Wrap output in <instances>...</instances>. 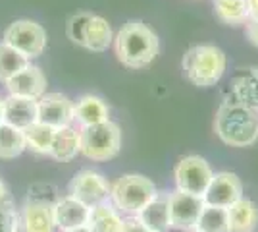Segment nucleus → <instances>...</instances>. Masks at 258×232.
Returning a JSON list of instances; mask_svg holds the SVG:
<instances>
[{"instance_id": "nucleus-1", "label": "nucleus", "mask_w": 258, "mask_h": 232, "mask_svg": "<svg viewBox=\"0 0 258 232\" xmlns=\"http://www.w3.org/2000/svg\"><path fill=\"white\" fill-rule=\"evenodd\" d=\"M112 47H114L116 58L131 70L151 66L160 53L158 35L147 23L137 22V20H131L119 27V31L114 35Z\"/></svg>"}, {"instance_id": "nucleus-2", "label": "nucleus", "mask_w": 258, "mask_h": 232, "mask_svg": "<svg viewBox=\"0 0 258 232\" xmlns=\"http://www.w3.org/2000/svg\"><path fill=\"white\" fill-rule=\"evenodd\" d=\"M214 132L229 147H250L258 142V111L226 99L216 111Z\"/></svg>"}, {"instance_id": "nucleus-3", "label": "nucleus", "mask_w": 258, "mask_h": 232, "mask_svg": "<svg viewBox=\"0 0 258 232\" xmlns=\"http://www.w3.org/2000/svg\"><path fill=\"white\" fill-rule=\"evenodd\" d=\"M183 74L197 87L216 85L227 68L226 53L216 44H195L183 55Z\"/></svg>"}, {"instance_id": "nucleus-4", "label": "nucleus", "mask_w": 258, "mask_h": 232, "mask_svg": "<svg viewBox=\"0 0 258 232\" xmlns=\"http://www.w3.org/2000/svg\"><path fill=\"white\" fill-rule=\"evenodd\" d=\"M79 130V153L91 161H110L121 149V130L116 122L106 120Z\"/></svg>"}, {"instance_id": "nucleus-5", "label": "nucleus", "mask_w": 258, "mask_h": 232, "mask_svg": "<svg viewBox=\"0 0 258 232\" xmlns=\"http://www.w3.org/2000/svg\"><path fill=\"white\" fill-rule=\"evenodd\" d=\"M156 186L151 178L143 174H123L119 176L110 190V203L121 213V215H137L154 196Z\"/></svg>"}, {"instance_id": "nucleus-6", "label": "nucleus", "mask_w": 258, "mask_h": 232, "mask_svg": "<svg viewBox=\"0 0 258 232\" xmlns=\"http://www.w3.org/2000/svg\"><path fill=\"white\" fill-rule=\"evenodd\" d=\"M214 176L210 165L206 163V159L199 155H187L177 161V165L173 168V182L175 188L195 194V196H205L206 188L210 184V180Z\"/></svg>"}, {"instance_id": "nucleus-7", "label": "nucleus", "mask_w": 258, "mask_h": 232, "mask_svg": "<svg viewBox=\"0 0 258 232\" xmlns=\"http://www.w3.org/2000/svg\"><path fill=\"white\" fill-rule=\"evenodd\" d=\"M2 41L31 60L43 55L46 49V31L41 23L33 20H16L6 27Z\"/></svg>"}, {"instance_id": "nucleus-8", "label": "nucleus", "mask_w": 258, "mask_h": 232, "mask_svg": "<svg viewBox=\"0 0 258 232\" xmlns=\"http://www.w3.org/2000/svg\"><path fill=\"white\" fill-rule=\"evenodd\" d=\"M205 199L195 194H187L175 190L168 196V215H170V228L181 232L195 230L197 221L203 213Z\"/></svg>"}, {"instance_id": "nucleus-9", "label": "nucleus", "mask_w": 258, "mask_h": 232, "mask_svg": "<svg viewBox=\"0 0 258 232\" xmlns=\"http://www.w3.org/2000/svg\"><path fill=\"white\" fill-rule=\"evenodd\" d=\"M110 190L112 184L106 180V176L93 168L79 170L70 182V196L83 201L87 207L110 201Z\"/></svg>"}, {"instance_id": "nucleus-10", "label": "nucleus", "mask_w": 258, "mask_h": 232, "mask_svg": "<svg viewBox=\"0 0 258 232\" xmlns=\"http://www.w3.org/2000/svg\"><path fill=\"white\" fill-rule=\"evenodd\" d=\"M37 120L54 130L74 124V101L64 93H44L37 101Z\"/></svg>"}, {"instance_id": "nucleus-11", "label": "nucleus", "mask_w": 258, "mask_h": 232, "mask_svg": "<svg viewBox=\"0 0 258 232\" xmlns=\"http://www.w3.org/2000/svg\"><path fill=\"white\" fill-rule=\"evenodd\" d=\"M241 198H243V182L233 172H216L203 196L206 205L226 207V209Z\"/></svg>"}, {"instance_id": "nucleus-12", "label": "nucleus", "mask_w": 258, "mask_h": 232, "mask_svg": "<svg viewBox=\"0 0 258 232\" xmlns=\"http://www.w3.org/2000/svg\"><path fill=\"white\" fill-rule=\"evenodd\" d=\"M89 209L91 207H87L83 201H79V199H76L70 194L58 198L52 205V217L54 224H56V230L64 232L87 224Z\"/></svg>"}, {"instance_id": "nucleus-13", "label": "nucleus", "mask_w": 258, "mask_h": 232, "mask_svg": "<svg viewBox=\"0 0 258 232\" xmlns=\"http://www.w3.org/2000/svg\"><path fill=\"white\" fill-rule=\"evenodd\" d=\"M6 89L10 95L18 97H29V99H41L46 93V76L39 66L27 64L22 72H18L14 77H10L6 83Z\"/></svg>"}, {"instance_id": "nucleus-14", "label": "nucleus", "mask_w": 258, "mask_h": 232, "mask_svg": "<svg viewBox=\"0 0 258 232\" xmlns=\"http://www.w3.org/2000/svg\"><path fill=\"white\" fill-rule=\"evenodd\" d=\"M20 222H22L23 232H54L56 224H54L52 217V205L46 201H39V199H27L20 215Z\"/></svg>"}, {"instance_id": "nucleus-15", "label": "nucleus", "mask_w": 258, "mask_h": 232, "mask_svg": "<svg viewBox=\"0 0 258 232\" xmlns=\"http://www.w3.org/2000/svg\"><path fill=\"white\" fill-rule=\"evenodd\" d=\"M4 101V122L10 124L18 130H25L37 122V101L29 97H18V95H8Z\"/></svg>"}, {"instance_id": "nucleus-16", "label": "nucleus", "mask_w": 258, "mask_h": 232, "mask_svg": "<svg viewBox=\"0 0 258 232\" xmlns=\"http://www.w3.org/2000/svg\"><path fill=\"white\" fill-rule=\"evenodd\" d=\"M106 120H110V109L98 95H83L74 103V124H77V128H85Z\"/></svg>"}, {"instance_id": "nucleus-17", "label": "nucleus", "mask_w": 258, "mask_h": 232, "mask_svg": "<svg viewBox=\"0 0 258 232\" xmlns=\"http://www.w3.org/2000/svg\"><path fill=\"white\" fill-rule=\"evenodd\" d=\"M87 226L91 232H121L123 230V217L110 201L93 205L89 209Z\"/></svg>"}, {"instance_id": "nucleus-18", "label": "nucleus", "mask_w": 258, "mask_h": 232, "mask_svg": "<svg viewBox=\"0 0 258 232\" xmlns=\"http://www.w3.org/2000/svg\"><path fill=\"white\" fill-rule=\"evenodd\" d=\"M229 215V230L231 232H254L258 226V205L252 199L241 198L231 207Z\"/></svg>"}, {"instance_id": "nucleus-19", "label": "nucleus", "mask_w": 258, "mask_h": 232, "mask_svg": "<svg viewBox=\"0 0 258 232\" xmlns=\"http://www.w3.org/2000/svg\"><path fill=\"white\" fill-rule=\"evenodd\" d=\"M145 226L154 232L170 230V215H168V196H154V198L135 215Z\"/></svg>"}, {"instance_id": "nucleus-20", "label": "nucleus", "mask_w": 258, "mask_h": 232, "mask_svg": "<svg viewBox=\"0 0 258 232\" xmlns=\"http://www.w3.org/2000/svg\"><path fill=\"white\" fill-rule=\"evenodd\" d=\"M231 99L239 105H245L252 111H258V76L256 72H241L231 81Z\"/></svg>"}, {"instance_id": "nucleus-21", "label": "nucleus", "mask_w": 258, "mask_h": 232, "mask_svg": "<svg viewBox=\"0 0 258 232\" xmlns=\"http://www.w3.org/2000/svg\"><path fill=\"white\" fill-rule=\"evenodd\" d=\"M48 155L60 163L74 161L79 155V130H76L74 126L58 128L54 133V142Z\"/></svg>"}, {"instance_id": "nucleus-22", "label": "nucleus", "mask_w": 258, "mask_h": 232, "mask_svg": "<svg viewBox=\"0 0 258 232\" xmlns=\"http://www.w3.org/2000/svg\"><path fill=\"white\" fill-rule=\"evenodd\" d=\"M114 43V33L110 23L100 18V16H91V20L87 22L85 29V49L93 51V53H104L108 51V47Z\"/></svg>"}, {"instance_id": "nucleus-23", "label": "nucleus", "mask_w": 258, "mask_h": 232, "mask_svg": "<svg viewBox=\"0 0 258 232\" xmlns=\"http://www.w3.org/2000/svg\"><path fill=\"white\" fill-rule=\"evenodd\" d=\"M54 133L56 130L46 126L43 122H33L31 126H27L23 130V137H25V147L31 149L37 155H48L50 147L54 142Z\"/></svg>"}, {"instance_id": "nucleus-24", "label": "nucleus", "mask_w": 258, "mask_h": 232, "mask_svg": "<svg viewBox=\"0 0 258 232\" xmlns=\"http://www.w3.org/2000/svg\"><path fill=\"white\" fill-rule=\"evenodd\" d=\"M216 18L226 25H245L248 22L247 0H214Z\"/></svg>"}, {"instance_id": "nucleus-25", "label": "nucleus", "mask_w": 258, "mask_h": 232, "mask_svg": "<svg viewBox=\"0 0 258 232\" xmlns=\"http://www.w3.org/2000/svg\"><path fill=\"white\" fill-rule=\"evenodd\" d=\"M197 232H231L229 230V215L226 207H216L206 205L203 207V213L195 226Z\"/></svg>"}, {"instance_id": "nucleus-26", "label": "nucleus", "mask_w": 258, "mask_h": 232, "mask_svg": "<svg viewBox=\"0 0 258 232\" xmlns=\"http://www.w3.org/2000/svg\"><path fill=\"white\" fill-rule=\"evenodd\" d=\"M27 64H31L27 56L22 55L20 51H16L10 44H6L4 41L0 43V81L2 83H6L10 77H14L18 72H22Z\"/></svg>"}, {"instance_id": "nucleus-27", "label": "nucleus", "mask_w": 258, "mask_h": 232, "mask_svg": "<svg viewBox=\"0 0 258 232\" xmlns=\"http://www.w3.org/2000/svg\"><path fill=\"white\" fill-rule=\"evenodd\" d=\"M23 130H18L10 124H0V159H16L25 151Z\"/></svg>"}, {"instance_id": "nucleus-28", "label": "nucleus", "mask_w": 258, "mask_h": 232, "mask_svg": "<svg viewBox=\"0 0 258 232\" xmlns=\"http://www.w3.org/2000/svg\"><path fill=\"white\" fill-rule=\"evenodd\" d=\"M91 16L93 14H89V12H77V14H74L68 20V23H66V35H68V39L74 44H79V47L85 44V29L87 22L91 20Z\"/></svg>"}, {"instance_id": "nucleus-29", "label": "nucleus", "mask_w": 258, "mask_h": 232, "mask_svg": "<svg viewBox=\"0 0 258 232\" xmlns=\"http://www.w3.org/2000/svg\"><path fill=\"white\" fill-rule=\"evenodd\" d=\"M22 222L20 215L16 213L10 198L0 201V232H20Z\"/></svg>"}, {"instance_id": "nucleus-30", "label": "nucleus", "mask_w": 258, "mask_h": 232, "mask_svg": "<svg viewBox=\"0 0 258 232\" xmlns=\"http://www.w3.org/2000/svg\"><path fill=\"white\" fill-rule=\"evenodd\" d=\"M121 232H154V230H151L149 226H145L135 215H131V217L123 219V230Z\"/></svg>"}, {"instance_id": "nucleus-31", "label": "nucleus", "mask_w": 258, "mask_h": 232, "mask_svg": "<svg viewBox=\"0 0 258 232\" xmlns=\"http://www.w3.org/2000/svg\"><path fill=\"white\" fill-rule=\"evenodd\" d=\"M245 35H247L248 43L258 47V20H252V18H250V20L245 23Z\"/></svg>"}, {"instance_id": "nucleus-32", "label": "nucleus", "mask_w": 258, "mask_h": 232, "mask_svg": "<svg viewBox=\"0 0 258 232\" xmlns=\"http://www.w3.org/2000/svg\"><path fill=\"white\" fill-rule=\"evenodd\" d=\"M248 6V20H258V0H247Z\"/></svg>"}, {"instance_id": "nucleus-33", "label": "nucleus", "mask_w": 258, "mask_h": 232, "mask_svg": "<svg viewBox=\"0 0 258 232\" xmlns=\"http://www.w3.org/2000/svg\"><path fill=\"white\" fill-rule=\"evenodd\" d=\"M8 198H10V196H8V188H6V184L0 180V201H2V199H8Z\"/></svg>"}, {"instance_id": "nucleus-34", "label": "nucleus", "mask_w": 258, "mask_h": 232, "mask_svg": "<svg viewBox=\"0 0 258 232\" xmlns=\"http://www.w3.org/2000/svg\"><path fill=\"white\" fill-rule=\"evenodd\" d=\"M64 232H91L89 230V226L83 224V226H77V228H72V230H64Z\"/></svg>"}, {"instance_id": "nucleus-35", "label": "nucleus", "mask_w": 258, "mask_h": 232, "mask_svg": "<svg viewBox=\"0 0 258 232\" xmlns=\"http://www.w3.org/2000/svg\"><path fill=\"white\" fill-rule=\"evenodd\" d=\"M4 122V101L0 99V124Z\"/></svg>"}, {"instance_id": "nucleus-36", "label": "nucleus", "mask_w": 258, "mask_h": 232, "mask_svg": "<svg viewBox=\"0 0 258 232\" xmlns=\"http://www.w3.org/2000/svg\"><path fill=\"white\" fill-rule=\"evenodd\" d=\"M254 72H256V76H258V68H256V70H254Z\"/></svg>"}, {"instance_id": "nucleus-37", "label": "nucleus", "mask_w": 258, "mask_h": 232, "mask_svg": "<svg viewBox=\"0 0 258 232\" xmlns=\"http://www.w3.org/2000/svg\"><path fill=\"white\" fill-rule=\"evenodd\" d=\"M189 232H197V230H189Z\"/></svg>"}]
</instances>
